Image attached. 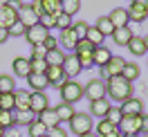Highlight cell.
Here are the masks:
<instances>
[{
  "instance_id": "15",
  "label": "cell",
  "mask_w": 148,
  "mask_h": 137,
  "mask_svg": "<svg viewBox=\"0 0 148 137\" xmlns=\"http://www.w3.org/2000/svg\"><path fill=\"white\" fill-rule=\"evenodd\" d=\"M97 137H121L119 128L114 126V124H110L108 119H101L99 124H97V133H94Z\"/></svg>"
},
{
  "instance_id": "32",
  "label": "cell",
  "mask_w": 148,
  "mask_h": 137,
  "mask_svg": "<svg viewBox=\"0 0 148 137\" xmlns=\"http://www.w3.org/2000/svg\"><path fill=\"white\" fill-rule=\"evenodd\" d=\"M16 126V117H14V110H0V128L7 130V128Z\"/></svg>"
},
{
  "instance_id": "55",
  "label": "cell",
  "mask_w": 148,
  "mask_h": 137,
  "mask_svg": "<svg viewBox=\"0 0 148 137\" xmlns=\"http://www.w3.org/2000/svg\"><path fill=\"white\" fill-rule=\"evenodd\" d=\"M7 2H9V0H0V7H2V5H7Z\"/></svg>"
},
{
  "instance_id": "37",
  "label": "cell",
  "mask_w": 148,
  "mask_h": 137,
  "mask_svg": "<svg viewBox=\"0 0 148 137\" xmlns=\"http://www.w3.org/2000/svg\"><path fill=\"white\" fill-rule=\"evenodd\" d=\"M76 54V59H79V63H81V67H92V50H83V52H74Z\"/></svg>"
},
{
  "instance_id": "5",
  "label": "cell",
  "mask_w": 148,
  "mask_h": 137,
  "mask_svg": "<svg viewBox=\"0 0 148 137\" xmlns=\"http://www.w3.org/2000/svg\"><path fill=\"white\" fill-rule=\"evenodd\" d=\"M123 65H126V59H121V56H114L108 61L106 65H101V79H112V76H121V70H123Z\"/></svg>"
},
{
  "instance_id": "41",
  "label": "cell",
  "mask_w": 148,
  "mask_h": 137,
  "mask_svg": "<svg viewBox=\"0 0 148 137\" xmlns=\"http://www.w3.org/2000/svg\"><path fill=\"white\" fill-rule=\"evenodd\" d=\"M45 54H47V50L43 45H34V47H32V56H29V61H45Z\"/></svg>"
},
{
  "instance_id": "45",
  "label": "cell",
  "mask_w": 148,
  "mask_h": 137,
  "mask_svg": "<svg viewBox=\"0 0 148 137\" xmlns=\"http://www.w3.org/2000/svg\"><path fill=\"white\" fill-rule=\"evenodd\" d=\"M45 70H47L45 61H32V72L34 74H45Z\"/></svg>"
},
{
  "instance_id": "51",
  "label": "cell",
  "mask_w": 148,
  "mask_h": 137,
  "mask_svg": "<svg viewBox=\"0 0 148 137\" xmlns=\"http://www.w3.org/2000/svg\"><path fill=\"white\" fill-rule=\"evenodd\" d=\"M132 5L139 7V9H146L148 11V0H132Z\"/></svg>"
},
{
  "instance_id": "56",
  "label": "cell",
  "mask_w": 148,
  "mask_h": 137,
  "mask_svg": "<svg viewBox=\"0 0 148 137\" xmlns=\"http://www.w3.org/2000/svg\"><path fill=\"white\" fill-rule=\"evenodd\" d=\"M121 137H139V135H121Z\"/></svg>"
},
{
  "instance_id": "39",
  "label": "cell",
  "mask_w": 148,
  "mask_h": 137,
  "mask_svg": "<svg viewBox=\"0 0 148 137\" xmlns=\"http://www.w3.org/2000/svg\"><path fill=\"white\" fill-rule=\"evenodd\" d=\"M88 27H90V25H88L85 20H76V23H72V29H74V34H76L79 38H85V34H88Z\"/></svg>"
},
{
  "instance_id": "30",
  "label": "cell",
  "mask_w": 148,
  "mask_h": 137,
  "mask_svg": "<svg viewBox=\"0 0 148 137\" xmlns=\"http://www.w3.org/2000/svg\"><path fill=\"white\" fill-rule=\"evenodd\" d=\"M128 20H132V23H144V20L148 18V11L146 9H139V7H135L132 2H130V7L128 9Z\"/></svg>"
},
{
  "instance_id": "47",
  "label": "cell",
  "mask_w": 148,
  "mask_h": 137,
  "mask_svg": "<svg viewBox=\"0 0 148 137\" xmlns=\"http://www.w3.org/2000/svg\"><path fill=\"white\" fill-rule=\"evenodd\" d=\"M49 137H67V133H65L61 126H54V128H49V133H47Z\"/></svg>"
},
{
  "instance_id": "46",
  "label": "cell",
  "mask_w": 148,
  "mask_h": 137,
  "mask_svg": "<svg viewBox=\"0 0 148 137\" xmlns=\"http://www.w3.org/2000/svg\"><path fill=\"white\" fill-rule=\"evenodd\" d=\"M139 133L148 135V115H139Z\"/></svg>"
},
{
  "instance_id": "7",
  "label": "cell",
  "mask_w": 148,
  "mask_h": 137,
  "mask_svg": "<svg viewBox=\"0 0 148 137\" xmlns=\"http://www.w3.org/2000/svg\"><path fill=\"white\" fill-rule=\"evenodd\" d=\"M47 36H49V29H45L43 25H32V27H27V32H25V38H27V43L32 47L43 45Z\"/></svg>"
},
{
  "instance_id": "50",
  "label": "cell",
  "mask_w": 148,
  "mask_h": 137,
  "mask_svg": "<svg viewBox=\"0 0 148 137\" xmlns=\"http://www.w3.org/2000/svg\"><path fill=\"white\" fill-rule=\"evenodd\" d=\"M7 7H11L14 11H18L20 7H23V0H9V2H7Z\"/></svg>"
},
{
  "instance_id": "60",
  "label": "cell",
  "mask_w": 148,
  "mask_h": 137,
  "mask_svg": "<svg viewBox=\"0 0 148 137\" xmlns=\"http://www.w3.org/2000/svg\"><path fill=\"white\" fill-rule=\"evenodd\" d=\"M130 2H132V0H130Z\"/></svg>"
},
{
  "instance_id": "58",
  "label": "cell",
  "mask_w": 148,
  "mask_h": 137,
  "mask_svg": "<svg viewBox=\"0 0 148 137\" xmlns=\"http://www.w3.org/2000/svg\"><path fill=\"white\" fill-rule=\"evenodd\" d=\"M40 137H49V135H40Z\"/></svg>"
},
{
  "instance_id": "18",
  "label": "cell",
  "mask_w": 148,
  "mask_h": 137,
  "mask_svg": "<svg viewBox=\"0 0 148 137\" xmlns=\"http://www.w3.org/2000/svg\"><path fill=\"white\" fill-rule=\"evenodd\" d=\"M16 20H18V14L11 9V7H7V5H2V7H0V27L9 29Z\"/></svg>"
},
{
  "instance_id": "31",
  "label": "cell",
  "mask_w": 148,
  "mask_h": 137,
  "mask_svg": "<svg viewBox=\"0 0 148 137\" xmlns=\"http://www.w3.org/2000/svg\"><path fill=\"white\" fill-rule=\"evenodd\" d=\"M121 76H123V79H128V81L132 83L135 79H139V65L137 63H128V61H126L123 70H121Z\"/></svg>"
},
{
  "instance_id": "13",
  "label": "cell",
  "mask_w": 148,
  "mask_h": 137,
  "mask_svg": "<svg viewBox=\"0 0 148 137\" xmlns=\"http://www.w3.org/2000/svg\"><path fill=\"white\" fill-rule=\"evenodd\" d=\"M117 128L121 135H139V117H121Z\"/></svg>"
},
{
  "instance_id": "6",
  "label": "cell",
  "mask_w": 148,
  "mask_h": 137,
  "mask_svg": "<svg viewBox=\"0 0 148 137\" xmlns=\"http://www.w3.org/2000/svg\"><path fill=\"white\" fill-rule=\"evenodd\" d=\"M119 110L123 117H139V115H144V101L137 97H130V99L121 101Z\"/></svg>"
},
{
  "instance_id": "48",
  "label": "cell",
  "mask_w": 148,
  "mask_h": 137,
  "mask_svg": "<svg viewBox=\"0 0 148 137\" xmlns=\"http://www.w3.org/2000/svg\"><path fill=\"white\" fill-rule=\"evenodd\" d=\"M43 47H45V50H54V47H58V45H56V38L54 36H47L45 43H43Z\"/></svg>"
},
{
  "instance_id": "2",
  "label": "cell",
  "mask_w": 148,
  "mask_h": 137,
  "mask_svg": "<svg viewBox=\"0 0 148 137\" xmlns=\"http://www.w3.org/2000/svg\"><path fill=\"white\" fill-rule=\"evenodd\" d=\"M61 90V97H63V103H76V101L83 99V85L79 81H74V79H67V81L58 88Z\"/></svg>"
},
{
  "instance_id": "11",
  "label": "cell",
  "mask_w": 148,
  "mask_h": 137,
  "mask_svg": "<svg viewBox=\"0 0 148 137\" xmlns=\"http://www.w3.org/2000/svg\"><path fill=\"white\" fill-rule=\"evenodd\" d=\"M11 70H14V74H16V76L27 79L29 74H32V61H29V59H25V56H18V59H14Z\"/></svg>"
},
{
  "instance_id": "8",
  "label": "cell",
  "mask_w": 148,
  "mask_h": 137,
  "mask_svg": "<svg viewBox=\"0 0 148 137\" xmlns=\"http://www.w3.org/2000/svg\"><path fill=\"white\" fill-rule=\"evenodd\" d=\"M45 76H47V83L54 85V88H61V85L67 81V76H65V72H63L61 65H47Z\"/></svg>"
},
{
  "instance_id": "59",
  "label": "cell",
  "mask_w": 148,
  "mask_h": 137,
  "mask_svg": "<svg viewBox=\"0 0 148 137\" xmlns=\"http://www.w3.org/2000/svg\"><path fill=\"white\" fill-rule=\"evenodd\" d=\"M139 137H141V135H139ZM144 137H148V135H144Z\"/></svg>"
},
{
  "instance_id": "9",
  "label": "cell",
  "mask_w": 148,
  "mask_h": 137,
  "mask_svg": "<svg viewBox=\"0 0 148 137\" xmlns=\"http://www.w3.org/2000/svg\"><path fill=\"white\" fill-rule=\"evenodd\" d=\"M61 67H63V72H65V76H67V79H74L76 74H81V70H83L74 52H72V54H65V61H63V65H61Z\"/></svg>"
},
{
  "instance_id": "26",
  "label": "cell",
  "mask_w": 148,
  "mask_h": 137,
  "mask_svg": "<svg viewBox=\"0 0 148 137\" xmlns=\"http://www.w3.org/2000/svg\"><path fill=\"white\" fill-rule=\"evenodd\" d=\"M63 61H65V52L61 47L47 50V54H45V63L47 65H63Z\"/></svg>"
},
{
  "instance_id": "20",
  "label": "cell",
  "mask_w": 148,
  "mask_h": 137,
  "mask_svg": "<svg viewBox=\"0 0 148 137\" xmlns=\"http://www.w3.org/2000/svg\"><path fill=\"white\" fill-rule=\"evenodd\" d=\"M108 18H110V23L114 25V27H126V25L130 23V20H128V11L123 9V7H117V9H112Z\"/></svg>"
},
{
  "instance_id": "36",
  "label": "cell",
  "mask_w": 148,
  "mask_h": 137,
  "mask_svg": "<svg viewBox=\"0 0 148 137\" xmlns=\"http://www.w3.org/2000/svg\"><path fill=\"white\" fill-rule=\"evenodd\" d=\"M16 90V79L11 74H0V92H14Z\"/></svg>"
},
{
  "instance_id": "44",
  "label": "cell",
  "mask_w": 148,
  "mask_h": 137,
  "mask_svg": "<svg viewBox=\"0 0 148 137\" xmlns=\"http://www.w3.org/2000/svg\"><path fill=\"white\" fill-rule=\"evenodd\" d=\"M56 27H58V29H67V27H72V16H67V14H61V16H56Z\"/></svg>"
},
{
  "instance_id": "54",
  "label": "cell",
  "mask_w": 148,
  "mask_h": 137,
  "mask_svg": "<svg viewBox=\"0 0 148 137\" xmlns=\"http://www.w3.org/2000/svg\"><path fill=\"white\" fill-rule=\"evenodd\" d=\"M81 137H97L94 133H85V135H81Z\"/></svg>"
},
{
  "instance_id": "25",
  "label": "cell",
  "mask_w": 148,
  "mask_h": 137,
  "mask_svg": "<svg viewBox=\"0 0 148 137\" xmlns=\"http://www.w3.org/2000/svg\"><path fill=\"white\" fill-rule=\"evenodd\" d=\"M40 7H43V14H49V16H61L63 9H61V0H40Z\"/></svg>"
},
{
  "instance_id": "52",
  "label": "cell",
  "mask_w": 148,
  "mask_h": 137,
  "mask_svg": "<svg viewBox=\"0 0 148 137\" xmlns=\"http://www.w3.org/2000/svg\"><path fill=\"white\" fill-rule=\"evenodd\" d=\"M7 41H9V32L5 27H0V43H7Z\"/></svg>"
},
{
  "instance_id": "49",
  "label": "cell",
  "mask_w": 148,
  "mask_h": 137,
  "mask_svg": "<svg viewBox=\"0 0 148 137\" xmlns=\"http://www.w3.org/2000/svg\"><path fill=\"white\" fill-rule=\"evenodd\" d=\"M29 5H32V9L36 11V16H40V14H43V7H40V0H32Z\"/></svg>"
},
{
  "instance_id": "57",
  "label": "cell",
  "mask_w": 148,
  "mask_h": 137,
  "mask_svg": "<svg viewBox=\"0 0 148 137\" xmlns=\"http://www.w3.org/2000/svg\"><path fill=\"white\" fill-rule=\"evenodd\" d=\"M0 137H2V128H0Z\"/></svg>"
},
{
  "instance_id": "35",
  "label": "cell",
  "mask_w": 148,
  "mask_h": 137,
  "mask_svg": "<svg viewBox=\"0 0 148 137\" xmlns=\"http://www.w3.org/2000/svg\"><path fill=\"white\" fill-rule=\"evenodd\" d=\"M61 9L67 16H74L76 11L81 9V0H61Z\"/></svg>"
},
{
  "instance_id": "27",
  "label": "cell",
  "mask_w": 148,
  "mask_h": 137,
  "mask_svg": "<svg viewBox=\"0 0 148 137\" xmlns=\"http://www.w3.org/2000/svg\"><path fill=\"white\" fill-rule=\"evenodd\" d=\"M54 110H56V117H58V121H70V119L74 117V112H76L72 103H58Z\"/></svg>"
},
{
  "instance_id": "12",
  "label": "cell",
  "mask_w": 148,
  "mask_h": 137,
  "mask_svg": "<svg viewBox=\"0 0 148 137\" xmlns=\"http://www.w3.org/2000/svg\"><path fill=\"white\" fill-rule=\"evenodd\" d=\"M18 23H23L25 27H32V25H38V16H36V11L32 9V5H23L18 11Z\"/></svg>"
},
{
  "instance_id": "22",
  "label": "cell",
  "mask_w": 148,
  "mask_h": 137,
  "mask_svg": "<svg viewBox=\"0 0 148 137\" xmlns=\"http://www.w3.org/2000/svg\"><path fill=\"white\" fill-rule=\"evenodd\" d=\"M128 52L132 56H144L146 54V45H144V36H135V34H132V38H130L128 41Z\"/></svg>"
},
{
  "instance_id": "42",
  "label": "cell",
  "mask_w": 148,
  "mask_h": 137,
  "mask_svg": "<svg viewBox=\"0 0 148 137\" xmlns=\"http://www.w3.org/2000/svg\"><path fill=\"white\" fill-rule=\"evenodd\" d=\"M38 25H43L45 29H52V27H56V18L49 16V14H40L38 16Z\"/></svg>"
},
{
  "instance_id": "14",
  "label": "cell",
  "mask_w": 148,
  "mask_h": 137,
  "mask_svg": "<svg viewBox=\"0 0 148 137\" xmlns=\"http://www.w3.org/2000/svg\"><path fill=\"white\" fill-rule=\"evenodd\" d=\"M112 106H110V101H108V97L106 99H97V101H90V117H99V119H103L106 115H108V110H110Z\"/></svg>"
},
{
  "instance_id": "3",
  "label": "cell",
  "mask_w": 148,
  "mask_h": 137,
  "mask_svg": "<svg viewBox=\"0 0 148 137\" xmlns=\"http://www.w3.org/2000/svg\"><path fill=\"white\" fill-rule=\"evenodd\" d=\"M67 124H70V130L79 137L85 135V133H92V117L88 112H74V117Z\"/></svg>"
},
{
  "instance_id": "4",
  "label": "cell",
  "mask_w": 148,
  "mask_h": 137,
  "mask_svg": "<svg viewBox=\"0 0 148 137\" xmlns=\"http://www.w3.org/2000/svg\"><path fill=\"white\" fill-rule=\"evenodd\" d=\"M83 97H88L90 101L106 99V81L103 79H90L83 85Z\"/></svg>"
},
{
  "instance_id": "23",
  "label": "cell",
  "mask_w": 148,
  "mask_h": 137,
  "mask_svg": "<svg viewBox=\"0 0 148 137\" xmlns=\"http://www.w3.org/2000/svg\"><path fill=\"white\" fill-rule=\"evenodd\" d=\"M76 41H79V36L74 34V29L72 27H67V29H61V45L65 47V50H72L74 52V45H76Z\"/></svg>"
},
{
  "instance_id": "16",
  "label": "cell",
  "mask_w": 148,
  "mask_h": 137,
  "mask_svg": "<svg viewBox=\"0 0 148 137\" xmlns=\"http://www.w3.org/2000/svg\"><path fill=\"white\" fill-rule=\"evenodd\" d=\"M32 92L27 90H14V110H29Z\"/></svg>"
},
{
  "instance_id": "34",
  "label": "cell",
  "mask_w": 148,
  "mask_h": 137,
  "mask_svg": "<svg viewBox=\"0 0 148 137\" xmlns=\"http://www.w3.org/2000/svg\"><path fill=\"white\" fill-rule=\"evenodd\" d=\"M94 27L99 29L103 36H112V32H114V25L110 23V18H108V16H101V18L97 20V25H94Z\"/></svg>"
},
{
  "instance_id": "17",
  "label": "cell",
  "mask_w": 148,
  "mask_h": 137,
  "mask_svg": "<svg viewBox=\"0 0 148 137\" xmlns=\"http://www.w3.org/2000/svg\"><path fill=\"white\" fill-rule=\"evenodd\" d=\"M29 81V88H32V92H45L47 88H49V83H47V76L45 74H29L27 76Z\"/></svg>"
},
{
  "instance_id": "19",
  "label": "cell",
  "mask_w": 148,
  "mask_h": 137,
  "mask_svg": "<svg viewBox=\"0 0 148 137\" xmlns=\"http://www.w3.org/2000/svg\"><path fill=\"white\" fill-rule=\"evenodd\" d=\"M110 59H112V52L106 45H99V47H94V50H92V63L94 65L101 67V65H106Z\"/></svg>"
},
{
  "instance_id": "1",
  "label": "cell",
  "mask_w": 148,
  "mask_h": 137,
  "mask_svg": "<svg viewBox=\"0 0 148 137\" xmlns=\"http://www.w3.org/2000/svg\"><path fill=\"white\" fill-rule=\"evenodd\" d=\"M110 94V99L114 101H126L132 97V83L128 79H123V76H112L106 81V97Z\"/></svg>"
},
{
  "instance_id": "24",
  "label": "cell",
  "mask_w": 148,
  "mask_h": 137,
  "mask_svg": "<svg viewBox=\"0 0 148 137\" xmlns=\"http://www.w3.org/2000/svg\"><path fill=\"white\" fill-rule=\"evenodd\" d=\"M36 119H40V121L45 124V126H47V130L61 124V121H58V117H56V110H54V108H45L43 112H40V115H36Z\"/></svg>"
},
{
  "instance_id": "10",
  "label": "cell",
  "mask_w": 148,
  "mask_h": 137,
  "mask_svg": "<svg viewBox=\"0 0 148 137\" xmlns=\"http://www.w3.org/2000/svg\"><path fill=\"white\" fill-rule=\"evenodd\" d=\"M45 108H49V99L45 92H32V101H29V110L34 115H40Z\"/></svg>"
},
{
  "instance_id": "33",
  "label": "cell",
  "mask_w": 148,
  "mask_h": 137,
  "mask_svg": "<svg viewBox=\"0 0 148 137\" xmlns=\"http://www.w3.org/2000/svg\"><path fill=\"white\" fill-rule=\"evenodd\" d=\"M27 128H29V137H40V135H47V133H49V130H47V126L40 121V119H34Z\"/></svg>"
},
{
  "instance_id": "38",
  "label": "cell",
  "mask_w": 148,
  "mask_h": 137,
  "mask_svg": "<svg viewBox=\"0 0 148 137\" xmlns=\"http://www.w3.org/2000/svg\"><path fill=\"white\" fill-rule=\"evenodd\" d=\"M0 110H14V92H0Z\"/></svg>"
},
{
  "instance_id": "53",
  "label": "cell",
  "mask_w": 148,
  "mask_h": 137,
  "mask_svg": "<svg viewBox=\"0 0 148 137\" xmlns=\"http://www.w3.org/2000/svg\"><path fill=\"white\" fill-rule=\"evenodd\" d=\"M144 45H146V52H148V36H144Z\"/></svg>"
},
{
  "instance_id": "40",
  "label": "cell",
  "mask_w": 148,
  "mask_h": 137,
  "mask_svg": "<svg viewBox=\"0 0 148 137\" xmlns=\"http://www.w3.org/2000/svg\"><path fill=\"white\" fill-rule=\"evenodd\" d=\"M7 32H9V38H11V36L20 38V36H25V32H27V27H25L23 23H18V20H16V23H14V25H11V27L7 29Z\"/></svg>"
},
{
  "instance_id": "43",
  "label": "cell",
  "mask_w": 148,
  "mask_h": 137,
  "mask_svg": "<svg viewBox=\"0 0 148 137\" xmlns=\"http://www.w3.org/2000/svg\"><path fill=\"white\" fill-rule=\"evenodd\" d=\"M121 117H123V115H121V110H119V108H110V110H108V115H106L103 119H108L110 124H114V126H119Z\"/></svg>"
},
{
  "instance_id": "28",
  "label": "cell",
  "mask_w": 148,
  "mask_h": 137,
  "mask_svg": "<svg viewBox=\"0 0 148 137\" xmlns=\"http://www.w3.org/2000/svg\"><path fill=\"white\" fill-rule=\"evenodd\" d=\"M85 41H88V43H92V47H99V45H103L106 36H103L94 25H90V27H88V34H85Z\"/></svg>"
},
{
  "instance_id": "21",
  "label": "cell",
  "mask_w": 148,
  "mask_h": 137,
  "mask_svg": "<svg viewBox=\"0 0 148 137\" xmlns=\"http://www.w3.org/2000/svg\"><path fill=\"white\" fill-rule=\"evenodd\" d=\"M130 38H132V32H130L128 25H126V27H114V32H112V41H114L117 45H121V47L128 45Z\"/></svg>"
},
{
  "instance_id": "29",
  "label": "cell",
  "mask_w": 148,
  "mask_h": 137,
  "mask_svg": "<svg viewBox=\"0 0 148 137\" xmlns=\"http://www.w3.org/2000/svg\"><path fill=\"white\" fill-rule=\"evenodd\" d=\"M14 117H16V126H29L36 119V115L32 110H14Z\"/></svg>"
}]
</instances>
